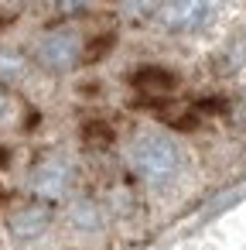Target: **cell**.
I'll return each instance as SVG.
<instances>
[{"instance_id": "3", "label": "cell", "mask_w": 246, "mask_h": 250, "mask_svg": "<svg viewBox=\"0 0 246 250\" xmlns=\"http://www.w3.org/2000/svg\"><path fill=\"white\" fill-rule=\"evenodd\" d=\"M72 178H76L72 161H69L65 154H48V158H41V161L31 168L28 185H31V192L38 195V202H48V206H52V202H58V199L69 195Z\"/></svg>"}, {"instance_id": "10", "label": "cell", "mask_w": 246, "mask_h": 250, "mask_svg": "<svg viewBox=\"0 0 246 250\" xmlns=\"http://www.w3.org/2000/svg\"><path fill=\"white\" fill-rule=\"evenodd\" d=\"M4 113H7V96L0 93V117H4Z\"/></svg>"}, {"instance_id": "4", "label": "cell", "mask_w": 246, "mask_h": 250, "mask_svg": "<svg viewBox=\"0 0 246 250\" xmlns=\"http://www.w3.org/2000/svg\"><path fill=\"white\" fill-rule=\"evenodd\" d=\"M35 59H38V65L48 69V72H69V69H76L79 59H82V38H79L72 28H55V31H48V35L38 38Z\"/></svg>"}, {"instance_id": "8", "label": "cell", "mask_w": 246, "mask_h": 250, "mask_svg": "<svg viewBox=\"0 0 246 250\" xmlns=\"http://www.w3.org/2000/svg\"><path fill=\"white\" fill-rule=\"evenodd\" d=\"M93 4V0H58V11L62 14H79V11H86Z\"/></svg>"}, {"instance_id": "7", "label": "cell", "mask_w": 246, "mask_h": 250, "mask_svg": "<svg viewBox=\"0 0 246 250\" xmlns=\"http://www.w3.org/2000/svg\"><path fill=\"white\" fill-rule=\"evenodd\" d=\"M24 72H28V62H24V55H21V52H11V48L0 52V79H7V83H21V79H24Z\"/></svg>"}, {"instance_id": "9", "label": "cell", "mask_w": 246, "mask_h": 250, "mask_svg": "<svg viewBox=\"0 0 246 250\" xmlns=\"http://www.w3.org/2000/svg\"><path fill=\"white\" fill-rule=\"evenodd\" d=\"M151 4H154V0H127V14H133V18L151 14Z\"/></svg>"}, {"instance_id": "1", "label": "cell", "mask_w": 246, "mask_h": 250, "mask_svg": "<svg viewBox=\"0 0 246 250\" xmlns=\"http://www.w3.org/2000/svg\"><path fill=\"white\" fill-rule=\"evenodd\" d=\"M127 165H130V171L144 185L164 188V185H171L181 175L185 147L171 134H164V130H140L127 144Z\"/></svg>"}, {"instance_id": "5", "label": "cell", "mask_w": 246, "mask_h": 250, "mask_svg": "<svg viewBox=\"0 0 246 250\" xmlns=\"http://www.w3.org/2000/svg\"><path fill=\"white\" fill-rule=\"evenodd\" d=\"M4 229L14 243H35L41 240L48 229H52V206L48 202H21L7 212L4 219Z\"/></svg>"}, {"instance_id": "2", "label": "cell", "mask_w": 246, "mask_h": 250, "mask_svg": "<svg viewBox=\"0 0 246 250\" xmlns=\"http://www.w3.org/2000/svg\"><path fill=\"white\" fill-rule=\"evenodd\" d=\"M219 14V0H161L157 24L171 35H198Z\"/></svg>"}, {"instance_id": "6", "label": "cell", "mask_w": 246, "mask_h": 250, "mask_svg": "<svg viewBox=\"0 0 246 250\" xmlns=\"http://www.w3.org/2000/svg\"><path fill=\"white\" fill-rule=\"evenodd\" d=\"M65 223H69V229H72L76 236L93 240V236H103V229H106V212H103L93 199H76V202L69 206V212H65Z\"/></svg>"}]
</instances>
